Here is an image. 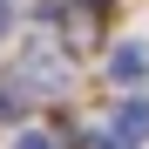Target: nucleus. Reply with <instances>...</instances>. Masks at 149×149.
<instances>
[{
	"instance_id": "obj_1",
	"label": "nucleus",
	"mask_w": 149,
	"mask_h": 149,
	"mask_svg": "<svg viewBox=\"0 0 149 149\" xmlns=\"http://www.w3.org/2000/svg\"><path fill=\"white\" fill-rule=\"evenodd\" d=\"M109 68H115V81H142V74H149V54L129 41V47H115V61H109Z\"/></svg>"
},
{
	"instance_id": "obj_2",
	"label": "nucleus",
	"mask_w": 149,
	"mask_h": 149,
	"mask_svg": "<svg viewBox=\"0 0 149 149\" xmlns=\"http://www.w3.org/2000/svg\"><path fill=\"white\" fill-rule=\"evenodd\" d=\"M115 136L136 149V136H149V102H129V109H122V115H115Z\"/></svg>"
},
{
	"instance_id": "obj_3",
	"label": "nucleus",
	"mask_w": 149,
	"mask_h": 149,
	"mask_svg": "<svg viewBox=\"0 0 149 149\" xmlns=\"http://www.w3.org/2000/svg\"><path fill=\"white\" fill-rule=\"evenodd\" d=\"M14 149H54V136H41V129H27V136H20Z\"/></svg>"
},
{
	"instance_id": "obj_4",
	"label": "nucleus",
	"mask_w": 149,
	"mask_h": 149,
	"mask_svg": "<svg viewBox=\"0 0 149 149\" xmlns=\"http://www.w3.org/2000/svg\"><path fill=\"white\" fill-rule=\"evenodd\" d=\"M95 149H129V142H122V136H102V142H95Z\"/></svg>"
}]
</instances>
